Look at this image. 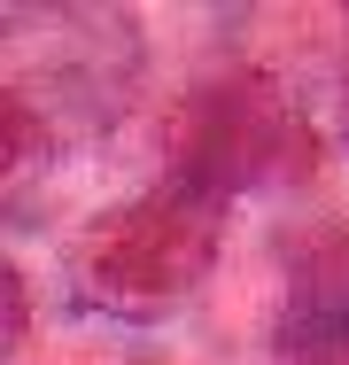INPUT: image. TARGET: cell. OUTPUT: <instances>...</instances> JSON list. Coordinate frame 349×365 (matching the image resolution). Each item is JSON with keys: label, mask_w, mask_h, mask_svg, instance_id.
I'll return each instance as SVG.
<instances>
[{"label": "cell", "mask_w": 349, "mask_h": 365, "mask_svg": "<svg viewBox=\"0 0 349 365\" xmlns=\"http://www.w3.org/2000/svg\"><path fill=\"white\" fill-rule=\"evenodd\" d=\"M209 195L202 179H171L163 195H147L132 218H109L93 241L85 288L109 311H155L171 295H187V280L202 272L209 257Z\"/></svg>", "instance_id": "1"}, {"label": "cell", "mask_w": 349, "mask_h": 365, "mask_svg": "<svg viewBox=\"0 0 349 365\" xmlns=\"http://www.w3.org/2000/svg\"><path fill=\"white\" fill-rule=\"evenodd\" d=\"M279 365H349V249H318L279 311Z\"/></svg>", "instance_id": "2"}]
</instances>
